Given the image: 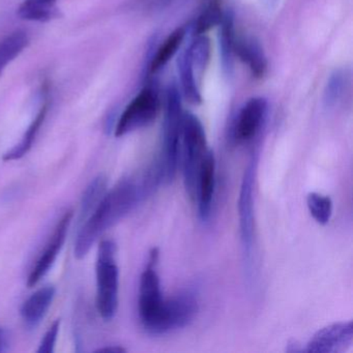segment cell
I'll list each match as a JSON object with an SVG mask.
<instances>
[{"label": "cell", "instance_id": "24", "mask_svg": "<svg viewBox=\"0 0 353 353\" xmlns=\"http://www.w3.org/2000/svg\"><path fill=\"white\" fill-rule=\"evenodd\" d=\"M347 83H348V76L343 70H336L330 76L324 90V104L327 108L334 107L344 96Z\"/></svg>", "mask_w": 353, "mask_h": 353}, {"label": "cell", "instance_id": "2", "mask_svg": "<svg viewBox=\"0 0 353 353\" xmlns=\"http://www.w3.org/2000/svg\"><path fill=\"white\" fill-rule=\"evenodd\" d=\"M183 117L181 92L177 90L176 85L172 84L167 90L162 145L160 154L154 159L160 171L162 185H169L176 176L179 166Z\"/></svg>", "mask_w": 353, "mask_h": 353}, {"label": "cell", "instance_id": "4", "mask_svg": "<svg viewBox=\"0 0 353 353\" xmlns=\"http://www.w3.org/2000/svg\"><path fill=\"white\" fill-rule=\"evenodd\" d=\"M117 247L112 239H103L99 245L96 262L97 309L105 321H111L119 307V268Z\"/></svg>", "mask_w": 353, "mask_h": 353}, {"label": "cell", "instance_id": "17", "mask_svg": "<svg viewBox=\"0 0 353 353\" xmlns=\"http://www.w3.org/2000/svg\"><path fill=\"white\" fill-rule=\"evenodd\" d=\"M47 113H48V103H45L42 108L39 111L37 117H34V121L30 123V127L26 130V133L22 136L21 140L3 154V160L5 162L20 160L26 154H28V152L32 150V144H34V140H36V137L38 136L41 127L44 123Z\"/></svg>", "mask_w": 353, "mask_h": 353}, {"label": "cell", "instance_id": "12", "mask_svg": "<svg viewBox=\"0 0 353 353\" xmlns=\"http://www.w3.org/2000/svg\"><path fill=\"white\" fill-rule=\"evenodd\" d=\"M216 158L212 150H210L202 162L196 190L195 202L202 221L208 220L212 214L216 190Z\"/></svg>", "mask_w": 353, "mask_h": 353}, {"label": "cell", "instance_id": "20", "mask_svg": "<svg viewBox=\"0 0 353 353\" xmlns=\"http://www.w3.org/2000/svg\"><path fill=\"white\" fill-rule=\"evenodd\" d=\"M30 44V38L23 30H16L0 42V76L8 65L15 61Z\"/></svg>", "mask_w": 353, "mask_h": 353}, {"label": "cell", "instance_id": "10", "mask_svg": "<svg viewBox=\"0 0 353 353\" xmlns=\"http://www.w3.org/2000/svg\"><path fill=\"white\" fill-rule=\"evenodd\" d=\"M268 101L261 97L250 99L237 114L232 130V139L236 143H248L253 141L268 117Z\"/></svg>", "mask_w": 353, "mask_h": 353}, {"label": "cell", "instance_id": "30", "mask_svg": "<svg viewBox=\"0 0 353 353\" xmlns=\"http://www.w3.org/2000/svg\"><path fill=\"white\" fill-rule=\"evenodd\" d=\"M51 1H57V0H51Z\"/></svg>", "mask_w": 353, "mask_h": 353}, {"label": "cell", "instance_id": "9", "mask_svg": "<svg viewBox=\"0 0 353 353\" xmlns=\"http://www.w3.org/2000/svg\"><path fill=\"white\" fill-rule=\"evenodd\" d=\"M73 214V210H68L61 216V220L57 222L52 235L49 239L48 243H46L44 251L42 252L34 268L30 270L28 282H26V285L30 288L38 285L40 281L50 272L53 264L57 261V257L65 245V239H67L68 231H69Z\"/></svg>", "mask_w": 353, "mask_h": 353}, {"label": "cell", "instance_id": "3", "mask_svg": "<svg viewBox=\"0 0 353 353\" xmlns=\"http://www.w3.org/2000/svg\"><path fill=\"white\" fill-rule=\"evenodd\" d=\"M208 150L210 148H208L205 130L201 121L192 113L183 112L179 166L183 171L185 191L194 201L197 190L198 175Z\"/></svg>", "mask_w": 353, "mask_h": 353}, {"label": "cell", "instance_id": "21", "mask_svg": "<svg viewBox=\"0 0 353 353\" xmlns=\"http://www.w3.org/2000/svg\"><path fill=\"white\" fill-rule=\"evenodd\" d=\"M191 59L194 71L199 74L203 73L205 68L210 63V53H212V45L210 40L205 36V34H196L192 44L187 48Z\"/></svg>", "mask_w": 353, "mask_h": 353}, {"label": "cell", "instance_id": "5", "mask_svg": "<svg viewBox=\"0 0 353 353\" xmlns=\"http://www.w3.org/2000/svg\"><path fill=\"white\" fill-rule=\"evenodd\" d=\"M199 310L198 296L193 290H183L173 296L165 297L158 314L148 330L150 334L161 336L189 325Z\"/></svg>", "mask_w": 353, "mask_h": 353}, {"label": "cell", "instance_id": "26", "mask_svg": "<svg viewBox=\"0 0 353 353\" xmlns=\"http://www.w3.org/2000/svg\"><path fill=\"white\" fill-rule=\"evenodd\" d=\"M59 328H61V320L57 319L51 324L50 327L45 332L44 336L39 345V353L54 352L57 345V336H59Z\"/></svg>", "mask_w": 353, "mask_h": 353}, {"label": "cell", "instance_id": "8", "mask_svg": "<svg viewBox=\"0 0 353 353\" xmlns=\"http://www.w3.org/2000/svg\"><path fill=\"white\" fill-rule=\"evenodd\" d=\"M257 154H254L243 173L239 198V231L243 254L251 259L254 243V185H255Z\"/></svg>", "mask_w": 353, "mask_h": 353}, {"label": "cell", "instance_id": "1", "mask_svg": "<svg viewBox=\"0 0 353 353\" xmlns=\"http://www.w3.org/2000/svg\"><path fill=\"white\" fill-rule=\"evenodd\" d=\"M161 183L152 166L143 172L121 179L99 202L83 223L75 241V257L82 259L109 229L135 210Z\"/></svg>", "mask_w": 353, "mask_h": 353}, {"label": "cell", "instance_id": "27", "mask_svg": "<svg viewBox=\"0 0 353 353\" xmlns=\"http://www.w3.org/2000/svg\"><path fill=\"white\" fill-rule=\"evenodd\" d=\"M8 348H9V334L3 327H0V353L6 352Z\"/></svg>", "mask_w": 353, "mask_h": 353}, {"label": "cell", "instance_id": "7", "mask_svg": "<svg viewBox=\"0 0 353 353\" xmlns=\"http://www.w3.org/2000/svg\"><path fill=\"white\" fill-rule=\"evenodd\" d=\"M159 254L157 248L150 251L148 265L140 276L138 313L144 330L154 321L165 299L161 288L160 276L156 270Z\"/></svg>", "mask_w": 353, "mask_h": 353}, {"label": "cell", "instance_id": "13", "mask_svg": "<svg viewBox=\"0 0 353 353\" xmlns=\"http://www.w3.org/2000/svg\"><path fill=\"white\" fill-rule=\"evenodd\" d=\"M55 293V287L48 285L38 289L24 301L20 314L26 327L34 330L41 323L54 301Z\"/></svg>", "mask_w": 353, "mask_h": 353}, {"label": "cell", "instance_id": "22", "mask_svg": "<svg viewBox=\"0 0 353 353\" xmlns=\"http://www.w3.org/2000/svg\"><path fill=\"white\" fill-rule=\"evenodd\" d=\"M107 189V179L104 175H99L86 188L81 201V218L86 219L101 201Z\"/></svg>", "mask_w": 353, "mask_h": 353}, {"label": "cell", "instance_id": "11", "mask_svg": "<svg viewBox=\"0 0 353 353\" xmlns=\"http://www.w3.org/2000/svg\"><path fill=\"white\" fill-rule=\"evenodd\" d=\"M352 321L336 322L318 330L307 342L305 352L339 353L352 345Z\"/></svg>", "mask_w": 353, "mask_h": 353}, {"label": "cell", "instance_id": "29", "mask_svg": "<svg viewBox=\"0 0 353 353\" xmlns=\"http://www.w3.org/2000/svg\"><path fill=\"white\" fill-rule=\"evenodd\" d=\"M262 1H264V3H265L266 5L270 6V7L274 6L278 3V0H262Z\"/></svg>", "mask_w": 353, "mask_h": 353}, {"label": "cell", "instance_id": "19", "mask_svg": "<svg viewBox=\"0 0 353 353\" xmlns=\"http://www.w3.org/2000/svg\"><path fill=\"white\" fill-rule=\"evenodd\" d=\"M185 34L187 30L185 28H177L172 34H169L168 38L157 49L156 54L152 57L148 69L152 75L159 73L176 54L185 40Z\"/></svg>", "mask_w": 353, "mask_h": 353}, {"label": "cell", "instance_id": "15", "mask_svg": "<svg viewBox=\"0 0 353 353\" xmlns=\"http://www.w3.org/2000/svg\"><path fill=\"white\" fill-rule=\"evenodd\" d=\"M219 32V48L222 61L223 71L230 76L233 71V59L235 55V30L234 19L230 12L223 14Z\"/></svg>", "mask_w": 353, "mask_h": 353}, {"label": "cell", "instance_id": "23", "mask_svg": "<svg viewBox=\"0 0 353 353\" xmlns=\"http://www.w3.org/2000/svg\"><path fill=\"white\" fill-rule=\"evenodd\" d=\"M307 205L314 220L320 225L330 222L332 214V201L328 196L319 193H310L307 197Z\"/></svg>", "mask_w": 353, "mask_h": 353}, {"label": "cell", "instance_id": "14", "mask_svg": "<svg viewBox=\"0 0 353 353\" xmlns=\"http://www.w3.org/2000/svg\"><path fill=\"white\" fill-rule=\"evenodd\" d=\"M235 54L249 67L255 77H263L268 61L261 44L256 39H235Z\"/></svg>", "mask_w": 353, "mask_h": 353}, {"label": "cell", "instance_id": "16", "mask_svg": "<svg viewBox=\"0 0 353 353\" xmlns=\"http://www.w3.org/2000/svg\"><path fill=\"white\" fill-rule=\"evenodd\" d=\"M18 16L22 20L32 22H49L63 16L57 1L51 0H26L18 8Z\"/></svg>", "mask_w": 353, "mask_h": 353}, {"label": "cell", "instance_id": "6", "mask_svg": "<svg viewBox=\"0 0 353 353\" xmlns=\"http://www.w3.org/2000/svg\"><path fill=\"white\" fill-rule=\"evenodd\" d=\"M159 96L152 86L144 88L125 107L115 125L117 137H123L150 125L159 112Z\"/></svg>", "mask_w": 353, "mask_h": 353}, {"label": "cell", "instance_id": "25", "mask_svg": "<svg viewBox=\"0 0 353 353\" xmlns=\"http://www.w3.org/2000/svg\"><path fill=\"white\" fill-rule=\"evenodd\" d=\"M223 14L216 5L210 6L197 20L195 26L196 34H205L210 28L219 26Z\"/></svg>", "mask_w": 353, "mask_h": 353}, {"label": "cell", "instance_id": "18", "mask_svg": "<svg viewBox=\"0 0 353 353\" xmlns=\"http://www.w3.org/2000/svg\"><path fill=\"white\" fill-rule=\"evenodd\" d=\"M177 69L181 78V92L185 100L192 105H199L202 102L201 94L195 78V71L192 65L187 49L179 55Z\"/></svg>", "mask_w": 353, "mask_h": 353}, {"label": "cell", "instance_id": "28", "mask_svg": "<svg viewBox=\"0 0 353 353\" xmlns=\"http://www.w3.org/2000/svg\"><path fill=\"white\" fill-rule=\"evenodd\" d=\"M125 349L121 346H110L104 347V348L98 349L96 352H112V353H121L125 352Z\"/></svg>", "mask_w": 353, "mask_h": 353}]
</instances>
